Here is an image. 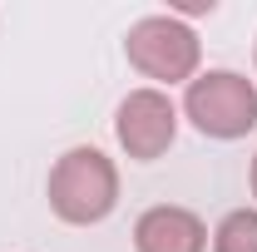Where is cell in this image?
Masks as SVG:
<instances>
[{
    "label": "cell",
    "instance_id": "cell-6",
    "mask_svg": "<svg viewBox=\"0 0 257 252\" xmlns=\"http://www.w3.org/2000/svg\"><path fill=\"white\" fill-rule=\"evenodd\" d=\"M213 252H257V208H232L213 227Z\"/></svg>",
    "mask_w": 257,
    "mask_h": 252
},
{
    "label": "cell",
    "instance_id": "cell-4",
    "mask_svg": "<svg viewBox=\"0 0 257 252\" xmlns=\"http://www.w3.org/2000/svg\"><path fill=\"white\" fill-rule=\"evenodd\" d=\"M114 139L134 163H154L168 154L178 139V104L168 99V89H128L114 109Z\"/></svg>",
    "mask_w": 257,
    "mask_h": 252
},
{
    "label": "cell",
    "instance_id": "cell-5",
    "mask_svg": "<svg viewBox=\"0 0 257 252\" xmlns=\"http://www.w3.org/2000/svg\"><path fill=\"white\" fill-rule=\"evenodd\" d=\"M208 222L178 203H154L134 222V252H208Z\"/></svg>",
    "mask_w": 257,
    "mask_h": 252
},
{
    "label": "cell",
    "instance_id": "cell-8",
    "mask_svg": "<svg viewBox=\"0 0 257 252\" xmlns=\"http://www.w3.org/2000/svg\"><path fill=\"white\" fill-rule=\"evenodd\" d=\"M252 60H257V50H252Z\"/></svg>",
    "mask_w": 257,
    "mask_h": 252
},
{
    "label": "cell",
    "instance_id": "cell-7",
    "mask_svg": "<svg viewBox=\"0 0 257 252\" xmlns=\"http://www.w3.org/2000/svg\"><path fill=\"white\" fill-rule=\"evenodd\" d=\"M252 198H257V158H252Z\"/></svg>",
    "mask_w": 257,
    "mask_h": 252
},
{
    "label": "cell",
    "instance_id": "cell-2",
    "mask_svg": "<svg viewBox=\"0 0 257 252\" xmlns=\"http://www.w3.org/2000/svg\"><path fill=\"white\" fill-rule=\"evenodd\" d=\"M124 55L128 64L144 74V79H154V89H173V84H188L198 79V64H203V40L193 30L183 15H144V20H134L124 35Z\"/></svg>",
    "mask_w": 257,
    "mask_h": 252
},
{
    "label": "cell",
    "instance_id": "cell-1",
    "mask_svg": "<svg viewBox=\"0 0 257 252\" xmlns=\"http://www.w3.org/2000/svg\"><path fill=\"white\" fill-rule=\"evenodd\" d=\"M45 198H50V213L60 222H69V227H94V222H104L119 208V168H114V158L104 154V149L74 144V149H64L55 158Z\"/></svg>",
    "mask_w": 257,
    "mask_h": 252
},
{
    "label": "cell",
    "instance_id": "cell-3",
    "mask_svg": "<svg viewBox=\"0 0 257 252\" xmlns=\"http://www.w3.org/2000/svg\"><path fill=\"white\" fill-rule=\"evenodd\" d=\"M183 119L203 139H247L257 129V84L237 69H203L183 84Z\"/></svg>",
    "mask_w": 257,
    "mask_h": 252
}]
</instances>
